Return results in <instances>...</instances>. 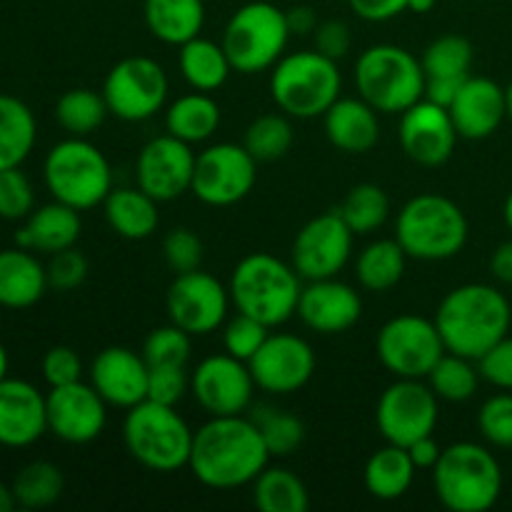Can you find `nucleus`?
<instances>
[{
    "mask_svg": "<svg viewBox=\"0 0 512 512\" xmlns=\"http://www.w3.org/2000/svg\"><path fill=\"white\" fill-rule=\"evenodd\" d=\"M268 463L270 453L253 418L220 415L195 430L188 468L205 488L235 490L253 485Z\"/></svg>",
    "mask_w": 512,
    "mask_h": 512,
    "instance_id": "obj_1",
    "label": "nucleus"
},
{
    "mask_svg": "<svg viewBox=\"0 0 512 512\" xmlns=\"http://www.w3.org/2000/svg\"><path fill=\"white\" fill-rule=\"evenodd\" d=\"M435 325L445 350L478 363L512 328V305L498 288L468 283L453 288L438 305Z\"/></svg>",
    "mask_w": 512,
    "mask_h": 512,
    "instance_id": "obj_2",
    "label": "nucleus"
},
{
    "mask_svg": "<svg viewBox=\"0 0 512 512\" xmlns=\"http://www.w3.org/2000/svg\"><path fill=\"white\" fill-rule=\"evenodd\" d=\"M228 290L238 313L278 328L298 313L303 278L293 263L270 253H250L233 268Z\"/></svg>",
    "mask_w": 512,
    "mask_h": 512,
    "instance_id": "obj_3",
    "label": "nucleus"
},
{
    "mask_svg": "<svg viewBox=\"0 0 512 512\" xmlns=\"http://www.w3.org/2000/svg\"><path fill=\"white\" fill-rule=\"evenodd\" d=\"M433 488L440 503L453 512H485L503 493V468L485 445L453 443L433 468Z\"/></svg>",
    "mask_w": 512,
    "mask_h": 512,
    "instance_id": "obj_4",
    "label": "nucleus"
},
{
    "mask_svg": "<svg viewBox=\"0 0 512 512\" xmlns=\"http://www.w3.org/2000/svg\"><path fill=\"white\" fill-rule=\"evenodd\" d=\"M468 230L463 208L438 193L410 198L395 220V240L408 258L425 263L455 258L468 243Z\"/></svg>",
    "mask_w": 512,
    "mask_h": 512,
    "instance_id": "obj_5",
    "label": "nucleus"
},
{
    "mask_svg": "<svg viewBox=\"0 0 512 512\" xmlns=\"http://www.w3.org/2000/svg\"><path fill=\"white\" fill-rule=\"evenodd\" d=\"M195 430L185 423L175 405L143 400L125 415L123 440L130 458L155 473L188 468Z\"/></svg>",
    "mask_w": 512,
    "mask_h": 512,
    "instance_id": "obj_6",
    "label": "nucleus"
},
{
    "mask_svg": "<svg viewBox=\"0 0 512 512\" xmlns=\"http://www.w3.org/2000/svg\"><path fill=\"white\" fill-rule=\"evenodd\" d=\"M343 75L338 60L318 50L283 55L270 73V95L285 115L298 120L323 118L340 98Z\"/></svg>",
    "mask_w": 512,
    "mask_h": 512,
    "instance_id": "obj_7",
    "label": "nucleus"
},
{
    "mask_svg": "<svg viewBox=\"0 0 512 512\" xmlns=\"http://www.w3.org/2000/svg\"><path fill=\"white\" fill-rule=\"evenodd\" d=\"M43 180L53 200L83 213L105 203L113 190V168L98 145L70 135L48 150Z\"/></svg>",
    "mask_w": 512,
    "mask_h": 512,
    "instance_id": "obj_8",
    "label": "nucleus"
},
{
    "mask_svg": "<svg viewBox=\"0 0 512 512\" xmlns=\"http://www.w3.org/2000/svg\"><path fill=\"white\" fill-rule=\"evenodd\" d=\"M355 88L378 113H405L425 98L423 63L400 45H373L355 63Z\"/></svg>",
    "mask_w": 512,
    "mask_h": 512,
    "instance_id": "obj_9",
    "label": "nucleus"
},
{
    "mask_svg": "<svg viewBox=\"0 0 512 512\" xmlns=\"http://www.w3.org/2000/svg\"><path fill=\"white\" fill-rule=\"evenodd\" d=\"M290 35L283 10L265 0H253L230 15L220 43L235 73L253 75L273 68L283 58Z\"/></svg>",
    "mask_w": 512,
    "mask_h": 512,
    "instance_id": "obj_10",
    "label": "nucleus"
},
{
    "mask_svg": "<svg viewBox=\"0 0 512 512\" xmlns=\"http://www.w3.org/2000/svg\"><path fill=\"white\" fill-rule=\"evenodd\" d=\"M375 353H378L380 365L395 378L425 380L448 350H445L435 320L405 313L390 318L380 328L375 338Z\"/></svg>",
    "mask_w": 512,
    "mask_h": 512,
    "instance_id": "obj_11",
    "label": "nucleus"
},
{
    "mask_svg": "<svg viewBox=\"0 0 512 512\" xmlns=\"http://www.w3.org/2000/svg\"><path fill=\"white\" fill-rule=\"evenodd\" d=\"M168 73L148 55H130L118 60L105 75L103 98L110 115L125 123H140L160 113L168 100Z\"/></svg>",
    "mask_w": 512,
    "mask_h": 512,
    "instance_id": "obj_12",
    "label": "nucleus"
},
{
    "mask_svg": "<svg viewBox=\"0 0 512 512\" xmlns=\"http://www.w3.org/2000/svg\"><path fill=\"white\" fill-rule=\"evenodd\" d=\"M258 180V160L245 145L215 143L195 158L190 193L210 208H228L250 195Z\"/></svg>",
    "mask_w": 512,
    "mask_h": 512,
    "instance_id": "obj_13",
    "label": "nucleus"
},
{
    "mask_svg": "<svg viewBox=\"0 0 512 512\" xmlns=\"http://www.w3.org/2000/svg\"><path fill=\"white\" fill-rule=\"evenodd\" d=\"M438 413V395L428 383L398 378L380 395L375 405V423L385 443L408 448L415 440L435 433Z\"/></svg>",
    "mask_w": 512,
    "mask_h": 512,
    "instance_id": "obj_14",
    "label": "nucleus"
},
{
    "mask_svg": "<svg viewBox=\"0 0 512 512\" xmlns=\"http://www.w3.org/2000/svg\"><path fill=\"white\" fill-rule=\"evenodd\" d=\"M230 305L233 300H230L228 285L200 268L193 273L175 275L165 295L170 323L183 328L193 338L215 333L228 318Z\"/></svg>",
    "mask_w": 512,
    "mask_h": 512,
    "instance_id": "obj_15",
    "label": "nucleus"
},
{
    "mask_svg": "<svg viewBox=\"0 0 512 512\" xmlns=\"http://www.w3.org/2000/svg\"><path fill=\"white\" fill-rule=\"evenodd\" d=\"M355 233L338 210L308 220L295 235L290 263L303 280L335 278L348 265Z\"/></svg>",
    "mask_w": 512,
    "mask_h": 512,
    "instance_id": "obj_16",
    "label": "nucleus"
},
{
    "mask_svg": "<svg viewBox=\"0 0 512 512\" xmlns=\"http://www.w3.org/2000/svg\"><path fill=\"white\" fill-rule=\"evenodd\" d=\"M255 388L248 363L228 353L208 355L190 373V393L210 418L243 415L253 403Z\"/></svg>",
    "mask_w": 512,
    "mask_h": 512,
    "instance_id": "obj_17",
    "label": "nucleus"
},
{
    "mask_svg": "<svg viewBox=\"0 0 512 512\" xmlns=\"http://www.w3.org/2000/svg\"><path fill=\"white\" fill-rule=\"evenodd\" d=\"M195 158L198 155L193 153V145L170 133L148 140L135 163L138 188L158 203L178 200L193 188Z\"/></svg>",
    "mask_w": 512,
    "mask_h": 512,
    "instance_id": "obj_18",
    "label": "nucleus"
},
{
    "mask_svg": "<svg viewBox=\"0 0 512 512\" xmlns=\"http://www.w3.org/2000/svg\"><path fill=\"white\" fill-rule=\"evenodd\" d=\"M255 385L270 395H290L303 390L315 373V353L310 343L293 333H270L258 353L248 360Z\"/></svg>",
    "mask_w": 512,
    "mask_h": 512,
    "instance_id": "obj_19",
    "label": "nucleus"
},
{
    "mask_svg": "<svg viewBox=\"0 0 512 512\" xmlns=\"http://www.w3.org/2000/svg\"><path fill=\"white\" fill-rule=\"evenodd\" d=\"M48 430L68 445L93 443L108 425V403L90 383H70L50 388L45 395Z\"/></svg>",
    "mask_w": 512,
    "mask_h": 512,
    "instance_id": "obj_20",
    "label": "nucleus"
},
{
    "mask_svg": "<svg viewBox=\"0 0 512 512\" xmlns=\"http://www.w3.org/2000/svg\"><path fill=\"white\" fill-rule=\"evenodd\" d=\"M398 135L403 153L423 168H438L448 163L460 138L450 110L428 98L418 100L405 113H400Z\"/></svg>",
    "mask_w": 512,
    "mask_h": 512,
    "instance_id": "obj_21",
    "label": "nucleus"
},
{
    "mask_svg": "<svg viewBox=\"0 0 512 512\" xmlns=\"http://www.w3.org/2000/svg\"><path fill=\"white\" fill-rule=\"evenodd\" d=\"M298 315L305 328L320 335H340L363 315V300L353 285L335 278L308 280L298 300Z\"/></svg>",
    "mask_w": 512,
    "mask_h": 512,
    "instance_id": "obj_22",
    "label": "nucleus"
},
{
    "mask_svg": "<svg viewBox=\"0 0 512 512\" xmlns=\"http://www.w3.org/2000/svg\"><path fill=\"white\" fill-rule=\"evenodd\" d=\"M88 375L100 398L115 408L130 410L148 400V363L143 353L123 345H110L95 355Z\"/></svg>",
    "mask_w": 512,
    "mask_h": 512,
    "instance_id": "obj_23",
    "label": "nucleus"
},
{
    "mask_svg": "<svg viewBox=\"0 0 512 512\" xmlns=\"http://www.w3.org/2000/svg\"><path fill=\"white\" fill-rule=\"evenodd\" d=\"M48 433L45 395L28 380H0V445L28 448Z\"/></svg>",
    "mask_w": 512,
    "mask_h": 512,
    "instance_id": "obj_24",
    "label": "nucleus"
},
{
    "mask_svg": "<svg viewBox=\"0 0 512 512\" xmlns=\"http://www.w3.org/2000/svg\"><path fill=\"white\" fill-rule=\"evenodd\" d=\"M455 130L465 140H485L508 118L505 88L483 75H470L448 105Z\"/></svg>",
    "mask_w": 512,
    "mask_h": 512,
    "instance_id": "obj_25",
    "label": "nucleus"
},
{
    "mask_svg": "<svg viewBox=\"0 0 512 512\" xmlns=\"http://www.w3.org/2000/svg\"><path fill=\"white\" fill-rule=\"evenodd\" d=\"M420 63L425 73V98L448 108L460 85L470 78L473 45L458 33L440 35L425 48Z\"/></svg>",
    "mask_w": 512,
    "mask_h": 512,
    "instance_id": "obj_26",
    "label": "nucleus"
},
{
    "mask_svg": "<svg viewBox=\"0 0 512 512\" xmlns=\"http://www.w3.org/2000/svg\"><path fill=\"white\" fill-rule=\"evenodd\" d=\"M325 135L338 150L363 155L380 140L378 110L363 98H338L323 115Z\"/></svg>",
    "mask_w": 512,
    "mask_h": 512,
    "instance_id": "obj_27",
    "label": "nucleus"
},
{
    "mask_svg": "<svg viewBox=\"0 0 512 512\" xmlns=\"http://www.w3.org/2000/svg\"><path fill=\"white\" fill-rule=\"evenodd\" d=\"M80 230H83L80 210L53 200L28 215L23 228L15 233V243L33 253L53 255L65 248H73L80 238Z\"/></svg>",
    "mask_w": 512,
    "mask_h": 512,
    "instance_id": "obj_28",
    "label": "nucleus"
},
{
    "mask_svg": "<svg viewBox=\"0 0 512 512\" xmlns=\"http://www.w3.org/2000/svg\"><path fill=\"white\" fill-rule=\"evenodd\" d=\"M48 270L28 248L0 250V305L25 310L38 303L48 290Z\"/></svg>",
    "mask_w": 512,
    "mask_h": 512,
    "instance_id": "obj_29",
    "label": "nucleus"
},
{
    "mask_svg": "<svg viewBox=\"0 0 512 512\" xmlns=\"http://www.w3.org/2000/svg\"><path fill=\"white\" fill-rule=\"evenodd\" d=\"M158 200L140 188H113L103 203L110 230L125 240H145L158 230Z\"/></svg>",
    "mask_w": 512,
    "mask_h": 512,
    "instance_id": "obj_30",
    "label": "nucleus"
},
{
    "mask_svg": "<svg viewBox=\"0 0 512 512\" xmlns=\"http://www.w3.org/2000/svg\"><path fill=\"white\" fill-rule=\"evenodd\" d=\"M145 25L165 45H183L198 38L205 25L203 0H145Z\"/></svg>",
    "mask_w": 512,
    "mask_h": 512,
    "instance_id": "obj_31",
    "label": "nucleus"
},
{
    "mask_svg": "<svg viewBox=\"0 0 512 512\" xmlns=\"http://www.w3.org/2000/svg\"><path fill=\"white\" fill-rule=\"evenodd\" d=\"M178 68L183 73L185 83L193 90H200V93L220 90L228 83L230 73H233V65H230L223 43H215V40L203 38V35L180 45Z\"/></svg>",
    "mask_w": 512,
    "mask_h": 512,
    "instance_id": "obj_32",
    "label": "nucleus"
},
{
    "mask_svg": "<svg viewBox=\"0 0 512 512\" xmlns=\"http://www.w3.org/2000/svg\"><path fill=\"white\" fill-rule=\"evenodd\" d=\"M38 140V123L28 103L0 93V170L20 168L33 153Z\"/></svg>",
    "mask_w": 512,
    "mask_h": 512,
    "instance_id": "obj_33",
    "label": "nucleus"
},
{
    "mask_svg": "<svg viewBox=\"0 0 512 512\" xmlns=\"http://www.w3.org/2000/svg\"><path fill=\"white\" fill-rule=\"evenodd\" d=\"M220 128V105L210 98V93L180 95L175 103H170L165 113V133L185 140L190 145L205 143L213 138Z\"/></svg>",
    "mask_w": 512,
    "mask_h": 512,
    "instance_id": "obj_34",
    "label": "nucleus"
},
{
    "mask_svg": "<svg viewBox=\"0 0 512 512\" xmlns=\"http://www.w3.org/2000/svg\"><path fill=\"white\" fill-rule=\"evenodd\" d=\"M415 463L408 448L388 443L375 450L365 463V488L378 500H398L410 490L415 480Z\"/></svg>",
    "mask_w": 512,
    "mask_h": 512,
    "instance_id": "obj_35",
    "label": "nucleus"
},
{
    "mask_svg": "<svg viewBox=\"0 0 512 512\" xmlns=\"http://www.w3.org/2000/svg\"><path fill=\"white\" fill-rule=\"evenodd\" d=\"M405 263H408V253L403 245L395 238H383L360 250L355 275H358V283L370 293H388L403 280Z\"/></svg>",
    "mask_w": 512,
    "mask_h": 512,
    "instance_id": "obj_36",
    "label": "nucleus"
},
{
    "mask_svg": "<svg viewBox=\"0 0 512 512\" xmlns=\"http://www.w3.org/2000/svg\"><path fill=\"white\" fill-rule=\"evenodd\" d=\"M253 503L263 512H308L310 493L288 468H265L253 480Z\"/></svg>",
    "mask_w": 512,
    "mask_h": 512,
    "instance_id": "obj_37",
    "label": "nucleus"
},
{
    "mask_svg": "<svg viewBox=\"0 0 512 512\" xmlns=\"http://www.w3.org/2000/svg\"><path fill=\"white\" fill-rule=\"evenodd\" d=\"M110 115L103 93L93 88H73L55 103V120L73 138H88Z\"/></svg>",
    "mask_w": 512,
    "mask_h": 512,
    "instance_id": "obj_38",
    "label": "nucleus"
},
{
    "mask_svg": "<svg viewBox=\"0 0 512 512\" xmlns=\"http://www.w3.org/2000/svg\"><path fill=\"white\" fill-rule=\"evenodd\" d=\"M10 488H13L15 503L20 508L40 510L58 503L65 488V478L58 465L48 463V460H33L20 468Z\"/></svg>",
    "mask_w": 512,
    "mask_h": 512,
    "instance_id": "obj_39",
    "label": "nucleus"
},
{
    "mask_svg": "<svg viewBox=\"0 0 512 512\" xmlns=\"http://www.w3.org/2000/svg\"><path fill=\"white\" fill-rule=\"evenodd\" d=\"M338 213L355 235H370L385 225L390 215V198L380 185L360 183L350 188Z\"/></svg>",
    "mask_w": 512,
    "mask_h": 512,
    "instance_id": "obj_40",
    "label": "nucleus"
},
{
    "mask_svg": "<svg viewBox=\"0 0 512 512\" xmlns=\"http://www.w3.org/2000/svg\"><path fill=\"white\" fill-rule=\"evenodd\" d=\"M473 363L475 360L455 353H445L435 363V368L430 370V375L425 380L433 388V393L438 395V400L468 403L470 398H475L480 385V370Z\"/></svg>",
    "mask_w": 512,
    "mask_h": 512,
    "instance_id": "obj_41",
    "label": "nucleus"
},
{
    "mask_svg": "<svg viewBox=\"0 0 512 512\" xmlns=\"http://www.w3.org/2000/svg\"><path fill=\"white\" fill-rule=\"evenodd\" d=\"M293 140L295 133L290 115L280 110V113L258 115L245 130L243 145L258 163H273V160L288 155V150L293 148Z\"/></svg>",
    "mask_w": 512,
    "mask_h": 512,
    "instance_id": "obj_42",
    "label": "nucleus"
},
{
    "mask_svg": "<svg viewBox=\"0 0 512 512\" xmlns=\"http://www.w3.org/2000/svg\"><path fill=\"white\" fill-rule=\"evenodd\" d=\"M253 423L258 425L260 438L268 448L270 458H288L303 445L305 425L298 415L278 408L255 410Z\"/></svg>",
    "mask_w": 512,
    "mask_h": 512,
    "instance_id": "obj_43",
    "label": "nucleus"
},
{
    "mask_svg": "<svg viewBox=\"0 0 512 512\" xmlns=\"http://www.w3.org/2000/svg\"><path fill=\"white\" fill-rule=\"evenodd\" d=\"M193 335L175 323L150 330L143 343V358L148 365H188L193 353Z\"/></svg>",
    "mask_w": 512,
    "mask_h": 512,
    "instance_id": "obj_44",
    "label": "nucleus"
},
{
    "mask_svg": "<svg viewBox=\"0 0 512 512\" xmlns=\"http://www.w3.org/2000/svg\"><path fill=\"white\" fill-rule=\"evenodd\" d=\"M270 335L268 325H263L260 320L250 318V315L238 313L233 320H228L223 328V348L225 353L233 355V358L248 363L255 353L260 350V345L265 343V338Z\"/></svg>",
    "mask_w": 512,
    "mask_h": 512,
    "instance_id": "obj_45",
    "label": "nucleus"
},
{
    "mask_svg": "<svg viewBox=\"0 0 512 512\" xmlns=\"http://www.w3.org/2000/svg\"><path fill=\"white\" fill-rule=\"evenodd\" d=\"M35 210V190L20 168L0 170V218L23 220Z\"/></svg>",
    "mask_w": 512,
    "mask_h": 512,
    "instance_id": "obj_46",
    "label": "nucleus"
},
{
    "mask_svg": "<svg viewBox=\"0 0 512 512\" xmlns=\"http://www.w3.org/2000/svg\"><path fill=\"white\" fill-rule=\"evenodd\" d=\"M478 428L495 448H512V393H498L483 403Z\"/></svg>",
    "mask_w": 512,
    "mask_h": 512,
    "instance_id": "obj_47",
    "label": "nucleus"
},
{
    "mask_svg": "<svg viewBox=\"0 0 512 512\" xmlns=\"http://www.w3.org/2000/svg\"><path fill=\"white\" fill-rule=\"evenodd\" d=\"M203 240L190 228H173L163 240L165 265L175 275L193 273L203 265Z\"/></svg>",
    "mask_w": 512,
    "mask_h": 512,
    "instance_id": "obj_48",
    "label": "nucleus"
},
{
    "mask_svg": "<svg viewBox=\"0 0 512 512\" xmlns=\"http://www.w3.org/2000/svg\"><path fill=\"white\" fill-rule=\"evenodd\" d=\"M190 393L188 365H148V400L178 405Z\"/></svg>",
    "mask_w": 512,
    "mask_h": 512,
    "instance_id": "obj_49",
    "label": "nucleus"
},
{
    "mask_svg": "<svg viewBox=\"0 0 512 512\" xmlns=\"http://www.w3.org/2000/svg\"><path fill=\"white\" fill-rule=\"evenodd\" d=\"M48 270V285L58 293H70L80 288L88 278V258L78 248H65L60 253L50 255V263L45 265Z\"/></svg>",
    "mask_w": 512,
    "mask_h": 512,
    "instance_id": "obj_50",
    "label": "nucleus"
},
{
    "mask_svg": "<svg viewBox=\"0 0 512 512\" xmlns=\"http://www.w3.org/2000/svg\"><path fill=\"white\" fill-rule=\"evenodd\" d=\"M40 370H43V378L50 388H60V385L78 383L80 375H83V363H80V355L73 348L55 345L43 355Z\"/></svg>",
    "mask_w": 512,
    "mask_h": 512,
    "instance_id": "obj_51",
    "label": "nucleus"
},
{
    "mask_svg": "<svg viewBox=\"0 0 512 512\" xmlns=\"http://www.w3.org/2000/svg\"><path fill=\"white\" fill-rule=\"evenodd\" d=\"M480 378L488 380L490 385L500 390H512V335L508 333L503 340L493 345L483 358L478 360Z\"/></svg>",
    "mask_w": 512,
    "mask_h": 512,
    "instance_id": "obj_52",
    "label": "nucleus"
},
{
    "mask_svg": "<svg viewBox=\"0 0 512 512\" xmlns=\"http://www.w3.org/2000/svg\"><path fill=\"white\" fill-rule=\"evenodd\" d=\"M313 40H315V50L328 55V58L333 60L345 58V55L350 53V43H353V38H350V28L343 23V20H323V23H318V28H315L313 33Z\"/></svg>",
    "mask_w": 512,
    "mask_h": 512,
    "instance_id": "obj_53",
    "label": "nucleus"
},
{
    "mask_svg": "<svg viewBox=\"0 0 512 512\" xmlns=\"http://www.w3.org/2000/svg\"><path fill=\"white\" fill-rule=\"evenodd\" d=\"M350 10L368 23H385L408 10V0H348Z\"/></svg>",
    "mask_w": 512,
    "mask_h": 512,
    "instance_id": "obj_54",
    "label": "nucleus"
},
{
    "mask_svg": "<svg viewBox=\"0 0 512 512\" xmlns=\"http://www.w3.org/2000/svg\"><path fill=\"white\" fill-rule=\"evenodd\" d=\"M408 453H410V458H413L415 468H418V470H433L435 463L440 460V453H443V448L435 443L433 435H425V438L415 440L413 445H408Z\"/></svg>",
    "mask_w": 512,
    "mask_h": 512,
    "instance_id": "obj_55",
    "label": "nucleus"
},
{
    "mask_svg": "<svg viewBox=\"0 0 512 512\" xmlns=\"http://www.w3.org/2000/svg\"><path fill=\"white\" fill-rule=\"evenodd\" d=\"M285 18H288L290 33L295 35H313L318 28V15L310 5H295L285 13Z\"/></svg>",
    "mask_w": 512,
    "mask_h": 512,
    "instance_id": "obj_56",
    "label": "nucleus"
},
{
    "mask_svg": "<svg viewBox=\"0 0 512 512\" xmlns=\"http://www.w3.org/2000/svg\"><path fill=\"white\" fill-rule=\"evenodd\" d=\"M490 273L500 283L512 285V240H505L503 245L495 248V253L490 255Z\"/></svg>",
    "mask_w": 512,
    "mask_h": 512,
    "instance_id": "obj_57",
    "label": "nucleus"
},
{
    "mask_svg": "<svg viewBox=\"0 0 512 512\" xmlns=\"http://www.w3.org/2000/svg\"><path fill=\"white\" fill-rule=\"evenodd\" d=\"M15 495H13V488H8L5 483H0V512H10L15 508Z\"/></svg>",
    "mask_w": 512,
    "mask_h": 512,
    "instance_id": "obj_58",
    "label": "nucleus"
},
{
    "mask_svg": "<svg viewBox=\"0 0 512 512\" xmlns=\"http://www.w3.org/2000/svg\"><path fill=\"white\" fill-rule=\"evenodd\" d=\"M435 3H438V0H408V10L423 15V13H430V10L435 8Z\"/></svg>",
    "mask_w": 512,
    "mask_h": 512,
    "instance_id": "obj_59",
    "label": "nucleus"
},
{
    "mask_svg": "<svg viewBox=\"0 0 512 512\" xmlns=\"http://www.w3.org/2000/svg\"><path fill=\"white\" fill-rule=\"evenodd\" d=\"M8 368H10L8 350H5V345L0 343V380H3V378H8Z\"/></svg>",
    "mask_w": 512,
    "mask_h": 512,
    "instance_id": "obj_60",
    "label": "nucleus"
},
{
    "mask_svg": "<svg viewBox=\"0 0 512 512\" xmlns=\"http://www.w3.org/2000/svg\"><path fill=\"white\" fill-rule=\"evenodd\" d=\"M503 218H505V225H508V230L512 233V193L505 198V208H503Z\"/></svg>",
    "mask_w": 512,
    "mask_h": 512,
    "instance_id": "obj_61",
    "label": "nucleus"
},
{
    "mask_svg": "<svg viewBox=\"0 0 512 512\" xmlns=\"http://www.w3.org/2000/svg\"><path fill=\"white\" fill-rule=\"evenodd\" d=\"M505 105H508V118L512 120V80L508 88H505Z\"/></svg>",
    "mask_w": 512,
    "mask_h": 512,
    "instance_id": "obj_62",
    "label": "nucleus"
}]
</instances>
